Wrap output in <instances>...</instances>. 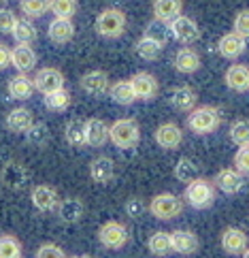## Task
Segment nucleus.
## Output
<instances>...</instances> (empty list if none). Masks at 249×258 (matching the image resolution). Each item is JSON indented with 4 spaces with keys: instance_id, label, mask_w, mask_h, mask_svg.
Wrapping results in <instances>:
<instances>
[{
    "instance_id": "nucleus-1",
    "label": "nucleus",
    "mask_w": 249,
    "mask_h": 258,
    "mask_svg": "<svg viewBox=\"0 0 249 258\" xmlns=\"http://www.w3.org/2000/svg\"><path fill=\"white\" fill-rule=\"evenodd\" d=\"M109 141L119 150H132L141 141V126L132 117H119L109 124Z\"/></svg>"
},
{
    "instance_id": "nucleus-2",
    "label": "nucleus",
    "mask_w": 249,
    "mask_h": 258,
    "mask_svg": "<svg viewBox=\"0 0 249 258\" xmlns=\"http://www.w3.org/2000/svg\"><path fill=\"white\" fill-rule=\"evenodd\" d=\"M219 124H221V113L213 105H200L188 113V128L198 137H207L215 133Z\"/></svg>"
},
{
    "instance_id": "nucleus-3",
    "label": "nucleus",
    "mask_w": 249,
    "mask_h": 258,
    "mask_svg": "<svg viewBox=\"0 0 249 258\" xmlns=\"http://www.w3.org/2000/svg\"><path fill=\"white\" fill-rule=\"evenodd\" d=\"M128 28V17L122 9L115 7H107L98 13L94 30L103 36V39H119Z\"/></svg>"
},
{
    "instance_id": "nucleus-4",
    "label": "nucleus",
    "mask_w": 249,
    "mask_h": 258,
    "mask_svg": "<svg viewBox=\"0 0 249 258\" xmlns=\"http://www.w3.org/2000/svg\"><path fill=\"white\" fill-rule=\"evenodd\" d=\"M183 201L194 209H209L215 201V186L213 181H209L205 177H198L190 181L183 192Z\"/></svg>"
},
{
    "instance_id": "nucleus-5",
    "label": "nucleus",
    "mask_w": 249,
    "mask_h": 258,
    "mask_svg": "<svg viewBox=\"0 0 249 258\" xmlns=\"http://www.w3.org/2000/svg\"><path fill=\"white\" fill-rule=\"evenodd\" d=\"M149 214L155 220H162V222H169V220H175L177 216H181L183 211V199L173 195V192H160L149 201Z\"/></svg>"
},
{
    "instance_id": "nucleus-6",
    "label": "nucleus",
    "mask_w": 249,
    "mask_h": 258,
    "mask_svg": "<svg viewBox=\"0 0 249 258\" xmlns=\"http://www.w3.org/2000/svg\"><path fill=\"white\" fill-rule=\"evenodd\" d=\"M98 241L107 250H122L130 241V235H128V228L124 222L109 220V222H105L98 228Z\"/></svg>"
},
{
    "instance_id": "nucleus-7",
    "label": "nucleus",
    "mask_w": 249,
    "mask_h": 258,
    "mask_svg": "<svg viewBox=\"0 0 249 258\" xmlns=\"http://www.w3.org/2000/svg\"><path fill=\"white\" fill-rule=\"evenodd\" d=\"M128 81H130L136 100L149 103V100H153L155 96L160 94V84H158V79H155V75H151V73H147V71L134 73V75L128 79Z\"/></svg>"
},
{
    "instance_id": "nucleus-8",
    "label": "nucleus",
    "mask_w": 249,
    "mask_h": 258,
    "mask_svg": "<svg viewBox=\"0 0 249 258\" xmlns=\"http://www.w3.org/2000/svg\"><path fill=\"white\" fill-rule=\"evenodd\" d=\"M32 84H34V90L41 92V94H49V92H55V90H62L64 84H66V77L64 73L55 67H45V69H39L34 73L32 77Z\"/></svg>"
},
{
    "instance_id": "nucleus-9",
    "label": "nucleus",
    "mask_w": 249,
    "mask_h": 258,
    "mask_svg": "<svg viewBox=\"0 0 249 258\" xmlns=\"http://www.w3.org/2000/svg\"><path fill=\"white\" fill-rule=\"evenodd\" d=\"M28 179H30V173L26 171V167L22 162H17V160H9L3 164V169H0V181H3V186L7 190H22L26 188V183Z\"/></svg>"
},
{
    "instance_id": "nucleus-10",
    "label": "nucleus",
    "mask_w": 249,
    "mask_h": 258,
    "mask_svg": "<svg viewBox=\"0 0 249 258\" xmlns=\"http://www.w3.org/2000/svg\"><path fill=\"white\" fill-rule=\"evenodd\" d=\"M169 28H171L173 39L177 43H181V45H194L200 39L198 24L194 22L192 17H188V15H179L177 20L169 24Z\"/></svg>"
},
{
    "instance_id": "nucleus-11",
    "label": "nucleus",
    "mask_w": 249,
    "mask_h": 258,
    "mask_svg": "<svg viewBox=\"0 0 249 258\" xmlns=\"http://www.w3.org/2000/svg\"><path fill=\"white\" fill-rule=\"evenodd\" d=\"M213 186H215L219 192L228 195V197L238 195V192L245 188V175L238 173L234 167H226V169L217 171L215 179H213Z\"/></svg>"
},
{
    "instance_id": "nucleus-12",
    "label": "nucleus",
    "mask_w": 249,
    "mask_h": 258,
    "mask_svg": "<svg viewBox=\"0 0 249 258\" xmlns=\"http://www.w3.org/2000/svg\"><path fill=\"white\" fill-rule=\"evenodd\" d=\"M219 243H221V250H224L226 254H230V256H241L249 245L247 233L238 226H226L224 230H221Z\"/></svg>"
},
{
    "instance_id": "nucleus-13",
    "label": "nucleus",
    "mask_w": 249,
    "mask_h": 258,
    "mask_svg": "<svg viewBox=\"0 0 249 258\" xmlns=\"http://www.w3.org/2000/svg\"><path fill=\"white\" fill-rule=\"evenodd\" d=\"M173 67H175V71H177V73H181V75H194V73L200 71L202 58H200V53L194 47L186 45V47H179L177 51H175Z\"/></svg>"
},
{
    "instance_id": "nucleus-14",
    "label": "nucleus",
    "mask_w": 249,
    "mask_h": 258,
    "mask_svg": "<svg viewBox=\"0 0 249 258\" xmlns=\"http://www.w3.org/2000/svg\"><path fill=\"white\" fill-rule=\"evenodd\" d=\"M79 86L81 90L90 96H105L109 94V88H111V79L105 71H88L83 73L81 79H79Z\"/></svg>"
},
{
    "instance_id": "nucleus-15",
    "label": "nucleus",
    "mask_w": 249,
    "mask_h": 258,
    "mask_svg": "<svg viewBox=\"0 0 249 258\" xmlns=\"http://www.w3.org/2000/svg\"><path fill=\"white\" fill-rule=\"evenodd\" d=\"M247 51V39H243L241 34L226 32L221 39L217 41V53L224 60H238Z\"/></svg>"
},
{
    "instance_id": "nucleus-16",
    "label": "nucleus",
    "mask_w": 249,
    "mask_h": 258,
    "mask_svg": "<svg viewBox=\"0 0 249 258\" xmlns=\"http://www.w3.org/2000/svg\"><path fill=\"white\" fill-rule=\"evenodd\" d=\"M153 139H155V143L162 147V150L173 152V150H177V147H181V143H183V131H181L179 124L164 122V124H160L158 128H155Z\"/></svg>"
},
{
    "instance_id": "nucleus-17",
    "label": "nucleus",
    "mask_w": 249,
    "mask_h": 258,
    "mask_svg": "<svg viewBox=\"0 0 249 258\" xmlns=\"http://www.w3.org/2000/svg\"><path fill=\"white\" fill-rule=\"evenodd\" d=\"M30 201L34 209L39 211H55L60 205V195L58 190H55L53 186H47V183H39V186H34L32 192H30Z\"/></svg>"
},
{
    "instance_id": "nucleus-18",
    "label": "nucleus",
    "mask_w": 249,
    "mask_h": 258,
    "mask_svg": "<svg viewBox=\"0 0 249 258\" xmlns=\"http://www.w3.org/2000/svg\"><path fill=\"white\" fill-rule=\"evenodd\" d=\"M171 243H173V252L175 254L192 256V254L198 252L200 239L196 237V233H192V230L179 228V230H173L171 233Z\"/></svg>"
},
{
    "instance_id": "nucleus-19",
    "label": "nucleus",
    "mask_w": 249,
    "mask_h": 258,
    "mask_svg": "<svg viewBox=\"0 0 249 258\" xmlns=\"http://www.w3.org/2000/svg\"><path fill=\"white\" fill-rule=\"evenodd\" d=\"M169 100H171L173 109H177L181 113H190L192 109L198 107V94H196V90L190 86H175L169 94Z\"/></svg>"
},
{
    "instance_id": "nucleus-20",
    "label": "nucleus",
    "mask_w": 249,
    "mask_h": 258,
    "mask_svg": "<svg viewBox=\"0 0 249 258\" xmlns=\"http://www.w3.org/2000/svg\"><path fill=\"white\" fill-rule=\"evenodd\" d=\"M32 124H34V115H32L30 109H26V107H15L5 117L7 131L13 133V135H26V131Z\"/></svg>"
},
{
    "instance_id": "nucleus-21",
    "label": "nucleus",
    "mask_w": 249,
    "mask_h": 258,
    "mask_svg": "<svg viewBox=\"0 0 249 258\" xmlns=\"http://www.w3.org/2000/svg\"><path fill=\"white\" fill-rule=\"evenodd\" d=\"M47 36L53 45H66L75 39V24H72V20L53 17L47 26Z\"/></svg>"
},
{
    "instance_id": "nucleus-22",
    "label": "nucleus",
    "mask_w": 249,
    "mask_h": 258,
    "mask_svg": "<svg viewBox=\"0 0 249 258\" xmlns=\"http://www.w3.org/2000/svg\"><path fill=\"white\" fill-rule=\"evenodd\" d=\"M90 177L100 186H107L115 179V162L109 156H98L90 162Z\"/></svg>"
},
{
    "instance_id": "nucleus-23",
    "label": "nucleus",
    "mask_w": 249,
    "mask_h": 258,
    "mask_svg": "<svg viewBox=\"0 0 249 258\" xmlns=\"http://www.w3.org/2000/svg\"><path fill=\"white\" fill-rule=\"evenodd\" d=\"M151 11H153V20L162 24H171L179 15H183V0H153Z\"/></svg>"
},
{
    "instance_id": "nucleus-24",
    "label": "nucleus",
    "mask_w": 249,
    "mask_h": 258,
    "mask_svg": "<svg viewBox=\"0 0 249 258\" xmlns=\"http://www.w3.org/2000/svg\"><path fill=\"white\" fill-rule=\"evenodd\" d=\"M109 143V124L100 117L86 119V145L103 147Z\"/></svg>"
},
{
    "instance_id": "nucleus-25",
    "label": "nucleus",
    "mask_w": 249,
    "mask_h": 258,
    "mask_svg": "<svg viewBox=\"0 0 249 258\" xmlns=\"http://www.w3.org/2000/svg\"><path fill=\"white\" fill-rule=\"evenodd\" d=\"M39 58H36V51L30 47V45H15L11 49V67L17 71V73H30Z\"/></svg>"
},
{
    "instance_id": "nucleus-26",
    "label": "nucleus",
    "mask_w": 249,
    "mask_h": 258,
    "mask_svg": "<svg viewBox=\"0 0 249 258\" xmlns=\"http://www.w3.org/2000/svg\"><path fill=\"white\" fill-rule=\"evenodd\" d=\"M224 84L232 92H247L249 90V67H245V64H230L224 73Z\"/></svg>"
},
{
    "instance_id": "nucleus-27",
    "label": "nucleus",
    "mask_w": 249,
    "mask_h": 258,
    "mask_svg": "<svg viewBox=\"0 0 249 258\" xmlns=\"http://www.w3.org/2000/svg\"><path fill=\"white\" fill-rule=\"evenodd\" d=\"M58 218L62 220L64 224H77L79 220L86 214V205H83L81 199L75 197H68V199H62L60 205H58Z\"/></svg>"
},
{
    "instance_id": "nucleus-28",
    "label": "nucleus",
    "mask_w": 249,
    "mask_h": 258,
    "mask_svg": "<svg viewBox=\"0 0 249 258\" xmlns=\"http://www.w3.org/2000/svg\"><path fill=\"white\" fill-rule=\"evenodd\" d=\"M7 92H9V96H11L13 100H28V98H32V94H34L32 77H28L26 73H17L15 77L9 79Z\"/></svg>"
},
{
    "instance_id": "nucleus-29",
    "label": "nucleus",
    "mask_w": 249,
    "mask_h": 258,
    "mask_svg": "<svg viewBox=\"0 0 249 258\" xmlns=\"http://www.w3.org/2000/svg\"><path fill=\"white\" fill-rule=\"evenodd\" d=\"M109 98L113 100L115 105H122V107H130L136 103V96L132 92V86L130 81H115V84H111L109 88Z\"/></svg>"
},
{
    "instance_id": "nucleus-30",
    "label": "nucleus",
    "mask_w": 249,
    "mask_h": 258,
    "mask_svg": "<svg viewBox=\"0 0 249 258\" xmlns=\"http://www.w3.org/2000/svg\"><path fill=\"white\" fill-rule=\"evenodd\" d=\"M147 250L153 256L164 258L173 254V243H171V233H164V230H153L147 239Z\"/></svg>"
},
{
    "instance_id": "nucleus-31",
    "label": "nucleus",
    "mask_w": 249,
    "mask_h": 258,
    "mask_svg": "<svg viewBox=\"0 0 249 258\" xmlns=\"http://www.w3.org/2000/svg\"><path fill=\"white\" fill-rule=\"evenodd\" d=\"M162 45L160 43H155L153 39H149V36H141L136 43H134V51H136V56L145 60V62H153V60H158L162 56Z\"/></svg>"
},
{
    "instance_id": "nucleus-32",
    "label": "nucleus",
    "mask_w": 249,
    "mask_h": 258,
    "mask_svg": "<svg viewBox=\"0 0 249 258\" xmlns=\"http://www.w3.org/2000/svg\"><path fill=\"white\" fill-rule=\"evenodd\" d=\"M173 175H175V179L181 181V183H188L194 181V179H198V164L194 162L192 158H188V156H181V158L177 160V164H175V169H173Z\"/></svg>"
},
{
    "instance_id": "nucleus-33",
    "label": "nucleus",
    "mask_w": 249,
    "mask_h": 258,
    "mask_svg": "<svg viewBox=\"0 0 249 258\" xmlns=\"http://www.w3.org/2000/svg\"><path fill=\"white\" fill-rule=\"evenodd\" d=\"M13 39L17 45H32L36 41V36H39V32H36V26L32 24V20H28V17H22V20H17L15 28H13Z\"/></svg>"
},
{
    "instance_id": "nucleus-34",
    "label": "nucleus",
    "mask_w": 249,
    "mask_h": 258,
    "mask_svg": "<svg viewBox=\"0 0 249 258\" xmlns=\"http://www.w3.org/2000/svg\"><path fill=\"white\" fill-rule=\"evenodd\" d=\"M64 139L72 147H83L86 145V122L83 119H68L64 126Z\"/></svg>"
},
{
    "instance_id": "nucleus-35",
    "label": "nucleus",
    "mask_w": 249,
    "mask_h": 258,
    "mask_svg": "<svg viewBox=\"0 0 249 258\" xmlns=\"http://www.w3.org/2000/svg\"><path fill=\"white\" fill-rule=\"evenodd\" d=\"M43 103L49 111H66V109L70 107V92L66 88L49 92V94L43 96Z\"/></svg>"
},
{
    "instance_id": "nucleus-36",
    "label": "nucleus",
    "mask_w": 249,
    "mask_h": 258,
    "mask_svg": "<svg viewBox=\"0 0 249 258\" xmlns=\"http://www.w3.org/2000/svg\"><path fill=\"white\" fill-rule=\"evenodd\" d=\"M49 139H51V133H49L47 124H43V122H34V124L26 131V143L32 145V147H43V145H47Z\"/></svg>"
},
{
    "instance_id": "nucleus-37",
    "label": "nucleus",
    "mask_w": 249,
    "mask_h": 258,
    "mask_svg": "<svg viewBox=\"0 0 249 258\" xmlns=\"http://www.w3.org/2000/svg\"><path fill=\"white\" fill-rule=\"evenodd\" d=\"M230 141L234 145H249V119L247 117H238L230 124V131H228Z\"/></svg>"
},
{
    "instance_id": "nucleus-38",
    "label": "nucleus",
    "mask_w": 249,
    "mask_h": 258,
    "mask_svg": "<svg viewBox=\"0 0 249 258\" xmlns=\"http://www.w3.org/2000/svg\"><path fill=\"white\" fill-rule=\"evenodd\" d=\"M49 11L53 17H62V20H72L79 11L77 0H49Z\"/></svg>"
},
{
    "instance_id": "nucleus-39",
    "label": "nucleus",
    "mask_w": 249,
    "mask_h": 258,
    "mask_svg": "<svg viewBox=\"0 0 249 258\" xmlns=\"http://www.w3.org/2000/svg\"><path fill=\"white\" fill-rule=\"evenodd\" d=\"M20 11L28 20H36L49 11V0H20Z\"/></svg>"
},
{
    "instance_id": "nucleus-40",
    "label": "nucleus",
    "mask_w": 249,
    "mask_h": 258,
    "mask_svg": "<svg viewBox=\"0 0 249 258\" xmlns=\"http://www.w3.org/2000/svg\"><path fill=\"white\" fill-rule=\"evenodd\" d=\"M143 34H145V36H149V39H153L155 43H160L162 47L173 39L169 24H162V22H158V20H153L151 24H147V28H145Z\"/></svg>"
},
{
    "instance_id": "nucleus-41",
    "label": "nucleus",
    "mask_w": 249,
    "mask_h": 258,
    "mask_svg": "<svg viewBox=\"0 0 249 258\" xmlns=\"http://www.w3.org/2000/svg\"><path fill=\"white\" fill-rule=\"evenodd\" d=\"M22 243L20 239L13 235H3L0 237V258H22Z\"/></svg>"
},
{
    "instance_id": "nucleus-42",
    "label": "nucleus",
    "mask_w": 249,
    "mask_h": 258,
    "mask_svg": "<svg viewBox=\"0 0 249 258\" xmlns=\"http://www.w3.org/2000/svg\"><path fill=\"white\" fill-rule=\"evenodd\" d=\"M124 211H126V216L130 218V220H138V218L145 216L147 203H145L141 197H132V199H128V201L124 203Z\"/></svg>"
},
{
    "instance_id": "nucleus-43",
    "label": "nucleus",
    "mask_w": 249,
    "mask_h": 258,
    "mask_svg": "<svg viewBox=\"0 0 249 258\" xmlns=\"http://www.w3.org/2000/svg\"><path fill=\"white\" fill-rule=\"evenodd\" d=\"M232 30L236 34H241L243 39H249V9H241V11L234 15Z\"/></svg>"
},
{
    "instance_id": "nucleus-44",
    "label": "nucleus",
    "mask_w": 249,
    "mask_h": 258,
    "mask_svg": "<svg viewBox=\"0 0 249 258\" xmlns=\"http://www.w3.org/2000/svg\"><path fill=\"white\" fill-rule=\"evenodd\" d=\"M34 258H68V256L58 243H43V245H39Z\"/></svg>"
},
{
    "instance_id": "nucleus-45",
    "label": "nucleus",
    "mask_w": 249,
    "mask_h": 258,
    "mask_svg": "<svg viewBox=\"0 0 249 258\" xmlns=\"http://www.w3.org/2000/svg\"><path fill=\"white\" fill-rule=\"evenodd\" d=\"M17 20H20V17H17L11 9H0V32L3 34H11L13 32V28H15V24H17Z\"/></svg>"
},
{
    "instance_id": "nucleus-46",
    "label": "nucleus",
    "mask_w": 249,
    "mask_h": 258,
    "mask_svg": "<svg viewBox=\"0 0 249 258\" xmlns=\"http://www.w3.org/2000/svg\"><path fill=\"white\" fill-rule=\"evenodd\" d=\"M234 169L243 173L245 177L249 175V145H241L234 154Z\"/></svg>"
},
{
    "instance_id": "nucleus-47",
    "label": "nucleus",
    "mask_w": 249,
    "mask_h": 258,
    "mask_svg": "<svg viewBox=\"0 0 249 258\" xmlns=\"http://www.w3.org/2000/svg\"><path fill=\"white\" fill-rule=\"evenodd\" d=\"M11 67V49L5 43H0V71H5Z\"/></svg>"
},
{
    "instance_id": "nucleus-48",
    "label": "nucleus",
    "mask_w": 249,
    "mask_h": 258,
    "mask_svg": "<svg viewBox=\"0 0 249 258\" xmlns=\"http://www.w3.org/2000/svg\"><path fill=\"white\" fill-rule=\"evenodd\" d=\"M241 258H249V245H247V250L241 254Z\"/></svg>"
},
{
    "instance_id": "nucleus-49",
    "label": "nucleus",
    "mask_w": 249,
    "mask_h": 258,
    "mask_svg": "<svg viewBox=\"0 0 249 258\" xmlns=\"http://www.w3.org/2000/svg\"><path fill=\"white\" fill-rule=\"evenodd\" d=\"M68 258H90V256H68Z\"/></svg>"
},
{
    "instance_id": "nucleus-50",
    "label": "nucleus",
    "mask_w": 249,
    "mask_h": 258,
    "mask_svg": "<svg viewBox=\"0 0 249 258\" xmlns=\"http://www.w3.org/2000/svg\"><path fill=\"white\" fill-rule=\"evenodd\" d=\"M0 3H9V0H0Z\"/></svg>"
}]
</instances>
